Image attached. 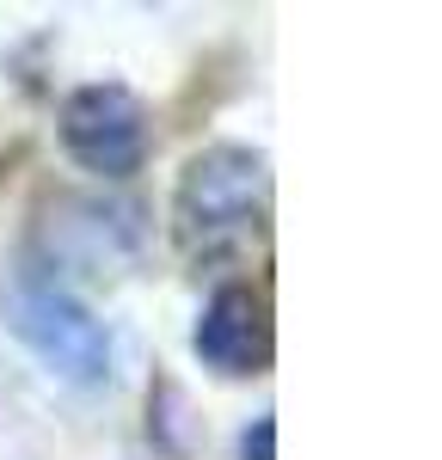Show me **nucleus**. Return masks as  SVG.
I'll return each instance as SVG.
<instances>
[{
	"instance_id": "nucleus-1",
	"label": "nucleus",
	"mask_w": 442,
	"mask_h": 460,
	"mask_svg": "<svg viewBox=\"0 0 442 460\" xmlns=\"http://www.w3.org/2000/svg\"><path fill=\"white\" fill-rule=\"evenodd\" d=\"M6 325L25 338V350H31L49 375H62V381H74V387L110 381L117 344H110L105 319L93 314L80 295H68L56 277L25 270L19 283L6 288Z\"/></svg>"
},
{
	"instance_id": "nucleus-2",
	"label": "nucleus",
	"mask_w": 442,
	"mask_h": 460,
	"mask_svg": "<svg viewBox=\"0 0 442 460\" xmlns=\"http://www.w3.org/2000/svg\"><path fill=\"white\" fill-rule=\"evenodd\" d=\"M264 160L252 147L221 142L209 154H197L179 178V197H172V221H179V240L190 252H216L227 240H240L264 209Z\"/></svg>"
},
{
	"instance_id": "nucleus-3",
	"label": "nucleus",
	"mask_w": 442,
	"mask_h": 460,
	"mask_svg": "<svg viewBox=\"0 0 442 460\" xmlns=\"http://www.w3.org/2000/svg\"><path fill=\"white\" fill-rule=\"evenodd\" d=\"M62 147L74 154V166L93 178H129L147 154V123L129 86L117 80H93L74 86L62 105Z\"/></svg>"
},
{
	"instance_id": "nucleus-4",
	"label": "nucleus",
	"mask_w": 442,
	"mask_h": 460,
	"mask_svg": "<svg viewBox=\"0 0 442 460\" xmlns=\"http://www.w3.org/2000/svg\"><path fill=\"white\" fill-rule=\"evenodd\" d=\"M190 350L203 356V368L216 375H252L264 362V307H258L252 288H216L197 314L190 332Z\"/></svg>"
},
{
	"instance_id": "nucleus-5",
	"label": "nucleus",
	"mask_w": 442,
	"mask_h": 460,
	"mask_svg": "<svg viewBox=\"0 0 442 460\" xmlns=\"http://www.w3.org/2000/svg\"><path fill=\"white\" fill-rule=\"evenodd\" d=\"M240 460H277V424H270V411H258L246 436H240Z\"/></svg>"
}]
</instances>
